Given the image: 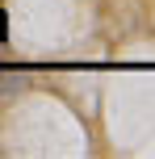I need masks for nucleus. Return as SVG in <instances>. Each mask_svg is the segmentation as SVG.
Wrapping results in <instances>:
<instances>
[{"label":"nucleus","instance_id":"f257e3e1","mask_svg":"<svg viewBox=\"0 0 155 159\" xmlns=\"http://www.w3.org/2000/svg\"><path fill=\"white\" fill-rule=\"evenodd\" d=\"M0 96H21V80H0Z\"/></svg>","mask_w":155,"mask_h":159}]
</instances>
